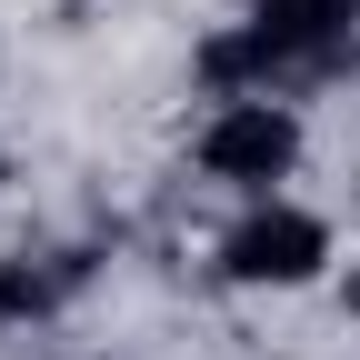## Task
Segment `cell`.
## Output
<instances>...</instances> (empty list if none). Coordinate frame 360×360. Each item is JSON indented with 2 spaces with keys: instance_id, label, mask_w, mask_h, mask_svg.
<instances>
[{
  "instance_id": "cell-1",
  "label": "cell",
  "mask_w": 360,
  "mask_h": 360,
  "mask_svg": "<svg viewBox=\"0 0 360 360\" xmlns=\"http://www.w3.org/2000/svg\"><path fill=\"white\" fill-rule=\"evenodd\" d=\"M200 170L240 200H281V180L300 170V110L290 101H220L210 130H200Z\"/></svg>"
},
{
  "instance_id": "cell-2",
  "label": "cell",
  "mask_w": 360,
  "mask_h": 360,
  "mask_svg": "<svg viewBox=\"0 0 360 360\" xmlns=\"http://www.w3.org/2000/svg\"><path fill=\"white\" fill-rule=\"evenodd\" d=\"M321 260H330V220L300 200H250L220 231V281L231 290H300V281H321Z\"/></svg>"
},
{
  "instance_id": "cell-3",
  "label": "cell",
  "mask_w": 360,
  "mask_h": 360,
  "mask_svg": "<svg viewBox=\"0 0 360 360\" xmlns=\"http://www.w3.org/2000/svg\"><path fill=\"white\" fill-rule=\"evenodd\" d=\"M80 270L90 260H70V250H20V260H0V321H51V310L80 290Z\"/></svg>"
},
{
  "instance_id": "cell-4",
  "label": "cell",
  "mask_w": 360,
  "mask_h": 360,
  "mask_svg": "<svg viewBox=\"0 0 360 360\" xmlns=\"http://www.w3.org/2000/svg\"><path fill=\"white\" fill-rule=\"evenodd\" d=\"M350 321H360V260H350Z\"/></svg>"
},
{
  "instance_id": "cell-5",
  "label": "cell",
  "mask_w": 360,
  "mask_h": 360,
  "mask_svg": "<svg viewBox=\"0 0 360 360\" xmlns=\"http://www.w3.org/2000/svg\"><path fill=\"white\" fill-rule=\"evenodd\" d=\"M0 180H11V160H0Z\"/></svg>"
}]
</instances>
